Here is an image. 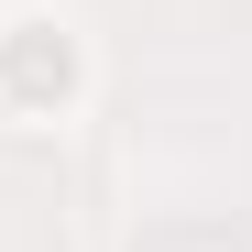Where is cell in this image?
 Instances as JSON below:
<instances>
[{
    "label": "cell",
    "mask_w": 252,
    "mask_h": 252,
    "mask_svg": "<svg viewBox=\"0 0 252 252\" xmlns=\"http://www.w3.org/2000/svg\"><path fill=\"white\" fill-rule=\"evenodd\" d=\"M77 99V33L55 11H11L0 22V110L11 121H44Z\"/></svg>",
    "instance_id": "6da1fadb"
}]
</instances>
